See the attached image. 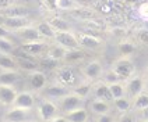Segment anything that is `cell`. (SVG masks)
<instances>
[{
	"label": "cell",
	"instance_id": "cell-32",
	"mask_svg": "<svg viewBox=\"0 0 148 122\" xmlns=\"http://www.w3.org/2000/svg\"><path fill=\"white\" fill-rule=\"evenodd\" d=\"M81 57H82V53L78 49H75V50H67L66 56H64V60L71 63V61H75V60H80Z\"/></svg>",
	"mask_w": 148,
	"mask_h": 122
},
{
	"label": "cell",
	"instance_id": "cell-40",
	"mask_svg": "<svg viewBox=\"0 0 148 122\" xmlns=\"http://www.w3.org/2000/svg\"><path fill=\"white\" fill-rule=\"evenodd\" d=\"M8 35V29L4 25H0V38H7Z\"/></svg>",
	"mask_w": 148,
	"mask_h": 122
},
{
	"label": "cell",
	"instance_id": "cell-38",
	"mask_svg": "<svg viewBox=\"0 0 148 122\" xmlns=\"http://www.w3.org/2000/svg\"><path fill=\"white\" fill-rule=\"evenodd\" d=\"M98 122H113V118L109 114H102V115H99Z\"/></svg>",
	"mask_w": 148,
	"mask_h": 122
},
{
	"label": "cell",
	"instance_id": "cell-20",
	"mask_svg": "<svg viewBox=\"0 0 148 122\" xmlns=\"http://www.w3.org/2000/svg\"><path fill=\"white\" fill-rule=\"evenodd\" d=\"M36 29L41 35L42 38H49V39H53L55 35H56V31L52 28V25L49 24V21H42L36 25Z\"/></svg>",
	"mask_w": 148,
	"mask_h": 122
},
{
	"label": "cell",
	"instance_id": "cell-11",
	"mask_svg": "<svg viewBox=\"0 0 148 122\" xmlns=\"http://www.w3.org/2000/svg\"><path fill=\"white\" fill-rule=\"evenodd\" d=\"M35 104V100L34 96L28 92H21V93H17L16 101H14V106L20 107V108H25V110H31Z\"/></svg>",
	"mask_w": 148,
	"mask_h": 122
},
{
	"label": "cell",
	"instance_id": "cell-34",
	"mask_svg": "<svg viewBox=\"0 0 148 122\" xmlns=\"http://www.w3.org/2000/svg\"><path fill=\"white\" fill-rule=\"evenodd\" d=\"M120 51L123 53L124 56H129V54H132L134 51V44H132L130 42H123L120 44Z\"/></svg>",
	"mask_w": 148,
	"mask_h": 122
},
{
	"label": "cell",
	"instance_id": "cell-44",
	"mask_svg": "<svg viewBox=\"0 0 148 122\" xmlns=\"http://www.w3.org/2000/svg\"><path fill=\"white\" fill-rule=\"evenodd\" d=\"M143 122H148V119H144V121H143Z\"/></svg>",
	"mask_w": 148,
	"mask_h": 122
},
{
	"label": "cell",
	"instance_id": "cell-17",
	"mask_svg": "<svg viewBox=\"0 0 148 122\" xmlns=\"http://www.w3.org/2000/svg\"><path fill=\"white\" fill-rule=\"evenodd\" d=\"M94 93H95V97L99 98V100H103V101H113V96H112V93H110V88H109V85L106 83H102V85H98L95 90H94Z\"/></svg>",
	"mask_w": 148,
	"mask_h": 122
},
{
	"label": "cell",
	"instance_id": "cell-41",
	"mask_svg": "<svg viewBox=\"0 0 148 122\" xmlns=\"http://www.w3.org/2000/svg\"><path fill=\"white\" fill-rule=\"evenodd\" d=\"M50 122H70L66 117H55L53 119H50Z\"/></svg>",
	"mask_w": 148,
	"mask_h": 122
},
{
	"label": "cell",
	"instance_id": "cell-27",
	"mask_svg": "<svg viewBox=\"0 0 148 122\" xmlns=\"http://www.w3.org/2000/svg\"><path fill=\"white\" fill-rule=\"evenodd\" d=\"M109 88H110V93H112V96H113V100H115V98H119V97H123L124 93H126L124 86L122 83H119V82L110 83Z\"/></svg>",
	"mask_w": 148,
	"mask_h": 122
},
{
	"label": "cell",
	"instance_id": "cell-1",
	"mask_svg": "<svg viewBox=\"0 0 148 122\" xmlns=\"http://www.w3.org/2000/svg\"><path fill=\"white\" fill-rule=\"evenodd\" d=\"M55 42L60 44L62 47H64L66 50H75L80 49V43L78 39L74 36V33H71L70 31H62V32H56L55 35Z\"/></svg>",
	"mask_w": 148,
	"mask_h": 122
},
{
	"label": "cell",
	"instance_id": "cell-37",
	"mask_svg": "<svg viewBox=\"0 0 148 122\" xmlns=\"http://www.w3.org/2000/svg\"><path fill=\"white\" fill-rule=\"evenodd\" d=\"M43 3L52 10H56L58 8V0H43Z\"/></svg>",
	"mask_w": 148,
	"mask_h": 122
},
{
	"label": "cell",
	"instance_id": "cell-14",
	"mask_svg": "<svg viewBox=\"0 0 148 122\" xmlns=\"http://www.w3.org/2000/svg\"><path fill=\"white\" fill-rule=\"evenodd\" d=\"M143 88H144V82L140 76H136V78H132L130 81L127 82V86H126V92L132 96V97H137L143 92Z\"/></svg>",
	"mask_w": 148,
	"mask_h": 122
},
{
	"label": "cell",
	"instance_id": "cell-29",
	"mask_svg": "<svg viewBox=\"0 0 148 122\" xmlns=\"http://www.w3.org/2000/svg\"><path fill=\"white\" fill-rule=\"evenodd\" d=\"M14 51V44L13 42L8 40L7 38H0V53L4 54H10Z\"/></svg>",
	"mask_w": 148,
	"mask_h": 122
},
{
	"label": "cell",
	"instance_id": "cell-18",
	"mask_svg": "<svg viewBox=\"0 0 148 122\" xmlns=\"http://www.w3.org/2000/svg\"><path fill=\"white\" fill-rule=\"evenodd\" d=\"M45 93L49 97L62 98V97H64L66 94H69L70 92H69V89H66L64 85H53V86H49L48 89L45 90Z\"/></svg>",
	"mask_w": 148,
	"mask_h": 122
},
{
	"label": "cell",
	"instance_id": "cell-21",
	"mask_svg": "<svg viewBox=\"0 0 148 122\" xmlns=\"http://www.w3.org/2000/svg\"><path fill=\"white\" fill-rule=\"evenodd\" d=\"M17 67V63L14 58H11L8 54L0 53V68H3L4 71H14Z\"/></svg>",
	"mask_w": 148,
	"mask_h": 122
},
{
	"label": "cell",
	"instance_id": "cell-23",
	"mask_svg": "<svg viewBox=\"0 0 148 122\" xmlns=\"http://www.w3.org/2000/svg\"><path fill=\"white\" fill-rule=\"evenodd\" d=\"M91 108H92V111L95 113V114L98 115H102V114H108V111H109V104H108V101H103V100H94L92 103H91Z\"/></svg>",
	"mask_w": 148,
	"mask_h": 122
},
{
	"label": "cell",
	"instance_id": "cell-24",
	"mask_svg": "<svg viewBox=\"0 0 148 122\" xmlns=\"http://www.w3.org/2000/svg\"><path fill=\"white\" fill-rule=\"evenodd\" d=\"M18 79V75L16 71H3L0 73V83L3 85H14Z\"/></svg>",
	"mask_w": 148,
	"mask_h": 122
},
{
	"label": "cell",
	"instance_id": "cell-8",
	"mask_svg": "<svg viewBox=\"0 0 148 122\" xmlns=\"http://www.w3.org/2000/svg\"><path fill=\"white\" fill-rule=\"evenodd\" d=\"M16 35H17V38H20L24 43H27V42L39 40V38H41V35H39V32H38V29L34 28V26H31V25L24 26V28H21V29L16 31Z\"/></svg>",
	"mask_w": 148,
	"mask_h": 122
},
{
	"label": "cell",
	"instance_id": "cell-9",
	"mask_svg": "<svg viewBox=\"0 0 148 122\" xmlns=\"http://www.w3.org/2000/svg\"><path fill=\"white\" fill-rule=\"evenodd\" d=\"M6 122H25L28 119V110L20 108V107H13L4 117Z\"/></svg>",
	"mask_w": 148,
	"mask_h": 122
},
{
	"label": "cell",
	"instance_id": "cell-39",
	"mask_svg": "<svg viewBox=\"0 0 148 122\" xmlns=\"http://www.w3.org/2000/svg\"><path fill=\"white\" fill-rule=\"evenodd\" d=\"M117 79H119V76H117L113 71H110V72L108 73V81H109V85H110V83H115V82H117Z\"/></svg>",
	"mask_w": 148,
	"mask_h": 122
},
{
	"label": "cell",
	"instance_id": "cell-16",
	"mask_svg": "<svg viewBox=\"0 0 148 122\" xmlns=\"http://www.w3.org/2000/svg\"><path fill=\"white\" fill-rule=\"evenodd\" d=\"M29 83H31V86H32L34 89H36V90L45 88V85H46V76H45V73L38 71V69L32 71V72L29 73Z\"/></svg>",
	"mask_w": 148,
	"mask_h": 122
},
{
	"label": "cell",
	"instance_id": "cell-35",
	"mask_svg": "<svg viewBox=\"0 0 148 122\" xmlns=\"http://www.w3.org/2000/svg\"><path fill=\"white\" fill-rule=\"evenodd\" d=\"M138 16L143 20H148V3H143L138 7Z\"/></svg>",
	"mask_w": 148,
	"mask_h": 122
},
{
	"label": "cell",
	"instance_id": "cell-12",
	"mask_svg": "<svg viewBox=\"0 0 148 122\" xmlns=\"http://www.w3.org/2000/svg\"><path fill=\"white\" fill-rule=\"evenodd\" d=\"M56 111L58 108L52 101H43L39 106V115L43 121H50L56 117Z\"/></svg>",
	"mask_w": 148,
	"mask_h": 122
},
{
	"label": "cell",
	"instance_id": "cell-30",
	"mask_svg": "<svg viewBox=\"0 0 148 122\" xmlns=\"http://www.w3.org/2000/svg\"><path fill=\"white\" fill-rule=\"evenodd\" d=\"M90 92H91V85L90 83H81V85L75 86V89H74L73 93H75L77 96H80L81 98H84Z\"/></svg>",
	"mask_w": 148,
	"mask_h": 122
},
{
	"label": "cell",
	"instance_id": "cell-4",
	"mask_svg": "<svg viewBox=\"0 0 148 122\" xmlns=\"http://www.w3.org/2000/svg\"><path fill=\"white\" fill-rule=\"evenodd\" d=\"M58 79L64 86H73L77 81V76L71 67L63 65V67H58Z\"/></svg>",
	"mask_w": 148,
	"mask_h": 122
},
{
	"label": "cell",
	"instance_id": "cell-10",
	"mask_svg": "<svg viewBox=\"0 0 148 122\" xmlns=\"http://www.w3.org/2000/svg\"><path fill=\"white\" fill-rule=\"evenodd\" d=\"M3 25H4L7 29H14V31H18V29H21V28H24V26H28V25H29V21H28L25 17L13 16V17H7V18H4Z\"/></svg>",
	"mask_w": 148,
	"mask_h": 122
},
{
	"label": "cell",
	"instance_id": "cell-3",
	"mask_svg": "<svg viewBox=\"0 0 148 122\" xmlns=\"http://www.w3.org/2000/svg\"><path fill=\"white\" fill-rule=\"evenodd\" d=\"M14 60H16V63H17V67L23 68L25 71H29V72L36 71L38 67H39V63L36 61V58H34L32 56L25 54L21 49H20V51L16 54V58H14Z\"/></svg>",
	"mask_w": 148,
	"mask_h": 122
},
{
	"label": "cell",
	"instance_id": "cell-46",
	"mask_svg": "<svg viewBox=\"0 0 148 122\" xmlns=\"http://www.w3.org/2000/svg\"><path fill=\"white\" fill-rule=\"evenodd\" d=\"M27 1H31V0H27Z\"/></svg>",
	"mask_w": 148,
	"mask_h": 122
},
{
	"label": "cell",
	"instance_id": "cell-43",
	"mask_svg": "<svg viewBox=\"0 0 148 122\" xmlns=\"http://www.w3.org/2000/svg\"><path fill=\"white\" fill-rule=\"evenodd\" d=\"M141 115H143V119H148V107L141 110Z\"/></svg>",
	"mask_w": 148,
	"mask_h": 122
},
{
	"label": "cell",
	"instance_id": "cell-6",
	"mask_svg": "<svg viewBox=\"0 0 148 122\" xmlns=\"http://www.w3.org/2000/svg\"><path fill=\"white\" fill-rule=\"evenodd\" d=\"M17 92L11 85L0 83V104L3 106H14Z\"/></svg>",
	"mask_w": 148,
	"mask_h": 122
},
{
	"label": "cell",
	"instance_id": "cell-2",
	"mask_svg": "<svg viewBox=\"0 0 148 122\" xmlns=\"http://www.w3.org/2000/svg\"><path fill=\"white\" fill-rule=\"evenodd\" d=\"M113 72L119 76V79H129L134 72V65L129 58H120L113 64Z\"/></svg>",
	"mask_w": 148,
	"mask_h": 122
},
{
	"label": "cell",
	"instance_id": "cell-45",
	"mask_svg": "<svg viewBox=\"0 0 148 122\" xmlns=\"http://www.w3.org/2000/svg\"><path fill=\"white\" fill-rule=\"evenodd\" d=\"M147 89H148V82H147Z\"/></svg>",
	"mask_w": 148,
	"mask_h": 122
},
{
	"label": "cell",
	"instance_id": "cell-7",
	"mask_svg": "<svg viewBox=\"0 0 148 122\" xmlns=\"http://www.w3.org/2000/svg\"><path fill=\"white\" fill-rule=\"evenodd\" d=\"M20 49L24 51L25 54L28 56H39L42 54L45 50H48L45 47V43L41 40H34V42H27V43H23Z\"/></svg>",
	"mask_w": 148,
	"mask_h": 122
},
{
	"label": "cell",
	"instance_id": "cell-15",
	"mask_svg": "<svg viewBox=\"0 0 148 122\" xmlns=\"http://www.w3.org/2000/svg\"><path fill=\"white\" fill-rule=\"evenodd\" d=\"M78 43L80 46L85 47V49H98L101 46V40L98 38L92 36V35H87V33H81L80 38H78Z\"/></svg>",
	"mask_w": 148,
	"mask_h": 122
},
{
	"label": "cell",
	"instance_id": "cell-33",
	"mask_svg": "<svg viewBox=\"0 0 148 122\" xmlns=\"http://www.w3.org/2000/svg\"><path fill=\"white\" fill-rule=\"evenodd\" d=\"M75 6L73 0H58V8L60 10H73Z\"/></svg>",
	"mask_w": 148,
	"mask_h": 122
},
{
	"label": "cell",
	"instance_id": "cell-22",
	"mask_svg": "<svg viewBox=\"0 0 148 122\" xmlns=\"http://www.w3.org/2000/svg\"><path fill=\"white\" fill-rule=\"evenodd\" d=\"M67 50L64 47H62L60 44H55V46H50L49 49L46 50V56H49V57L55 58V60H62V58H64L66 56Z\"/></svg>",
	"mask_w": 148,
	"mask_h": 122
},
{
	"label": "cell",
	"instance_id": "cell-26",
	"mask_svg": "<svg viewBox=\"0 0 148 122\" xmlns=\"http://www.w3.org/2000/svg\"><path fill=\"white\" fill-rule=\"evenodd\" d=\"M148 107V93H143L141 92L137 97L134 98V108L136 110H144Z\"/></svg>",
	"mask_w": 148,
	"mask_h": 122
},
{
	"label": "cell",
	"instance_id": "cell-13",
	"mask_svg": "<svg viewBox=\"0 0 148 122\" xmlns=\"http://www.w3.org/2000/svg\"><path fill=\"white\" fill-rule=\"evenodd\" d=\"M82 73L88 79H95L102 73V65L99 61H91L82 68Z\"/></svg>",
	"mask_w": 148,
	"mask_h": 122
},
{
	"label": "cell",
	"instance_id": "cell-19",
	"mask_svg": "<svg viewBox=\"0 0 148 122\" xmlns=\"http://www.w3.org/2000/svg\"><path fill=\"white\" fill-rule=\"evenodd\" d=\"M66 118L70 122H85L87 118H88V113H87L85 108L80 107V108H77V110H73V111L67 113Z\"/></svg>",
	"mask_w": 148,
	"mask_h": 122
},
{
	"label": "cell",
	"instance_id": "cell-36",
	"mask_svg": "<svg viewBox=\"0 0 148 122\" xmlns=\"http://www.w3.org/2000/svg\"><path fill=\"white\" fill-rule=\"evenodd\" d=\"M138 39L143 43H148V29H143L138 32Z\"/></svg>",
	"mask_w": 148,
	"mask_h": 122
},
{
	"label": "cell",
	"instance_id": "cell-31",
	"mask_svg": "<svg viewBox=\"0 0 148 122\" xmlns=\"http://www.w3.org/2000/svg\"><path fill=\"white\" fill-rule=\"evenodd\" d=\"M39 65L45 67V68H56L59 65V60H55L49 56H45V58H42L39 61Z\"/></svg>",
	"mask_w": 148,
	"mask_h": 122
},
{
	"label": "cell",
	"instance_id": "cell-25",
	"mask_svg": "<svg viewBox=\"0 0 148 122\" xmlns=\"http://www.w3.org/2000/svg\"><path fill=\"white\" fill-rule=\"evenodd\" d=\"M49 24L52 25V28L56 31V32H62V31H70V26L66 21L60 17H53L49 21Z\"/></svg>",
	"mask_w": 148,
	"mask_h": 122
},
{
	"label": "cell",
	"instance_id": "cell-42",
	"mask_svg": "<svg viewBox=\"0 0 148 122\" xmlns=\"http://www.w3.org/2000/svg\"><path fill=\"white\" fill-rule=\"evenodd\" d=\"M120 122H134V118L132 115H124V117H122Z\"/></svg>",
	"mask_w": 148,
	"mask_h": 122
},
{
	"label": "cell",
	"instance_id": "cell-28",
	"mask_svg": "<svg viewBox=\"0 0 148 122\" xmlns=\"http://www.w3.org/2000/svg\"><path fill=\"white\" fill-rule=\"evenodd\" d=\"M113 103H115V107L119 110V111H123V113H126V111H129V108H130V100L127 97H119V98H115L113 100Z\"/></svg>",
	"mask_w": 148,
	"mask_h": 122
},
{
	"label": "cell",
	"instance_id": "cell-5",
	"mask_svg": "<svg viewBox=\"0 0 148 122\" xmlns=\"http://www.w3.org/2000/svg\"><path fill=\"white\" fill-rule=\"evenodd\" d=\"M60 107H62V110L63 111H66V113H70V111H73V110H77V108H80L82 104V98L80 96H77L75 93H69L66 94L64 97L60 98Z\"/></svg>",
	"mask_w": 148,
	"mask_h": 122
}]
</instances>
